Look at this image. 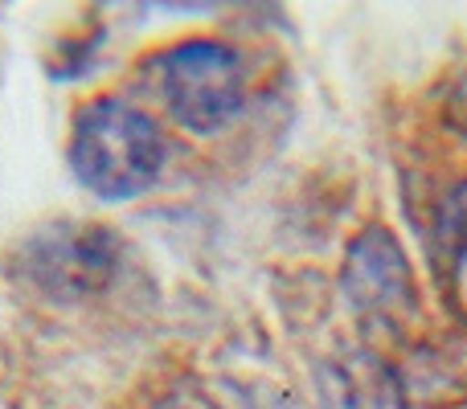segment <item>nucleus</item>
<instances>
[{
  "label": "nucleus",
  "mask_w": 467,
  "mask_h": 409,
  "mask_svg": "<svg viewBox=\"0 0 467 409\" xmlns=\"http://www.w3.org/2000/svg\"><path fill=\"white\" fill-rule=\"evenodd\" d=\"M164 136L152 115L123 98H90L70 128V172L99 201L144 197L164 172Z\"/></svg>",
  "instance_id": "1"
},
{
  "label": "nucleus",
  "mask_w": 467,
  "mask_h": 409,
  "mask_svg": "<svg viewBox=\"0 0 467 409\" xmlns=\"http://www.w3.org/2000/svg\"><path fill=\"white\" fill-rule=\"evenodd\" d=\"M148 78L177 128L193 136L226 131L246 103V66L226 41H181L148 62Z\"/></svg>",
  "instance_id": "2"
},
{
  "label": "nucleus",
  "mask_w": 467,
  "mask_h": 409,
  "mask_svg": "<svg viewBox=\"0 0 467 409\" xmlns=\"http://www.w3.org/2000/svg\"><path fill=\"white\" fill-rule=\"evenodd\" d=\"M340 295L353 320L373 340H410L422 320L419 279L406 246L386 225H365L340 262Z\"/></svg>",
  "instance_id": "3"
},
{
  "label": "nucleus",
  "mask_w": 467,
  "mask_h": 409,
  "mask_svg": "<svg viewBox=\"0 0 467 409\" xmlns=\"http://www.w3.org/2000/svg\"><path fill=\"white\" fill-rule=\"evenodd\" d=\"M115 262H119V241L99 225H49L21 254L25 279L54 299H78L107 287Z\"/></svg>",
  "instance_id": "4"
},
{
  "label": "nucleus",
  "mask_w": 467,
  "mask_h": 409,
  "mask_svg": "<svg viewBox=\"0 0 467 409\" xmlns=\"http://www.w3.org/2000/svg\"><path fill=\"white\" fill-rule=\"evenodd\" d=\"M316 385L324 409H410L394 364L369 348L324 361L316 369Z\"/></svg>",
  "instance_id": "5"
},
{
  "label": "nucleus",
  "mask_w": 467,
  "mask_h": 409,
  "mask_svg": "<svg viewBox=\"0 0 467 409\" xmlns=\"http://www.w3.org/2000/svg\"><path fill=\"white\" fill-rule=\"evenodd\" d=\"M463 241H467V180H460L435 209V221H431V254H435V266H443Z\"/></svg>",
  "instance_id": "6"
},
{
  "label": "nucleus",
  "mask_w": 467,
  "mask_h": 409,
  "mask_svg": "<svg viewBox=\"0 0 467 409\" xmlns=\"http://www.w3.org/2000/svg\"><path fill=\"white\" fill-rule=\"evenodd\" d=\"M439 274H443L447 307H451V312L467 323V241H463L460 250H455L451 258H447L443 266H439Z\"/></svg>",
  "instance_id": "7"
},
{
  "label": "nucleus",
  "mask_w": 467,
  "mask_h": 409,
  "mask_svg": "<svg viewBox=\"0 0 467 409\" xmlns=\"http://www.w3.org/2000/svg\"><path fill=\"white\" fill-rule=\"evenodd\" d=\"M152 409H222V405L213 402V397L205 394L202 385H193V381H181V385H172Z\"/></svg>",
  "instance_id": "8"
},
{
  "label": "nucleus",
  "mask_w": 467,
  "mask_h": 409,
  "mask_svg": "<svg viewBox=\"0 0 467 409\" xmlns=\"http://www.w3.org/2000/svg\"><path fill=\"white\" fill-rule=\"evenodd\" d=\"M443 119H447V128H451L455 136H463V139H467V70L451 82V90H447Z\"/></svg>",
  "instance_id": "9"
}]
</instances>
